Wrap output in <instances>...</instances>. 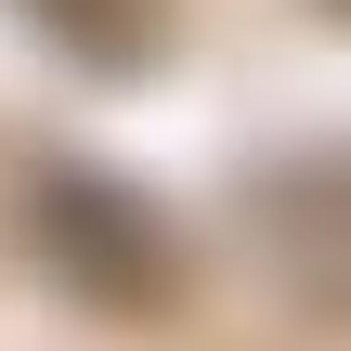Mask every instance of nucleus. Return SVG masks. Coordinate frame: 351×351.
<instances>
[{
  "instance_id": "nucleus-1",
  "label": "nucleus",
  "mask_w": 351,
  "mask_h": 351,
  "mask_svg": "<svg viewBox=\"0 0 351 351\" xmlns=\"http://www.w3.org/2000/svg\"><path fill=\"white\" fill-rule=\"evenodd\" d=\"M52 247H65V274H78L104 313H156V300L182 287V247H169L117 182H91V169L52 182Z\"/></svg>"
},
{
  "instance_id": "nucleus-2",
  "label": "nucleus",
  "mask_w": 351,
  "mask_h": 351,
  "mask_svg": "<svg viewBox=\"0 0 351 351\" xmlns=\"http://www.w3.org/2000/svg\"><path fill=\"white\" fill-rule=\"evenodd\" d=\"M261 234L287 247V274H300L326 313H351V156H313V169H287V182L261 195Z\"/></svg>"
},
{
  "instance_id": "nucleus-3",
  "label": "nucleus",
  "mask_w": 351,
  "mask_h": 351,
  "mask_svg": "<svg viewBox=\"0 0 351 351\" xmlns=\"http://www.w3.org/2000/svg\"><path fill=\"white\" fill-rule=\"evenodd\" d=\"M326 13H339V26H351V0H326Z\"/></svg>"
}]
</instances>
